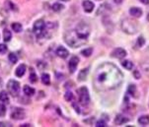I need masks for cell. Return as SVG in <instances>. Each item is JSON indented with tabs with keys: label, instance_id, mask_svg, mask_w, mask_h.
<instances>
[{
	"label": "cell",
	"instance_id": "ee69618b",
	"mask_svg": "<svg viewBox=\"0 0 149 127\" xmlns=\"http://www.w3.org/2000/svg\"><path fill=\"white\" fill-rule=\"evenodd\" d=\"M148 20H149V14H148Z\"/></svg>",
	"mask_w": 149,
	"mask_h": 127
},
{
	"label": "cell",
	"instance_id": "52a82bcc",
	"mask_svg": "<svg viewBox=\"0 0 149 127\" xmlns=\"http://www.w3.org/2000/svg\"><path fill=\"white\" fill-rule=\"evenodd\" d=\"M7 89L11 96H17L20 93V83L16 80H10L7 83Z\"/></svg>",
	"mask_w": 149,
	"mask_h": 127
},
{
	"label": "cell",
	"instance_id": "f35d334b",
	"mask_svg": "<svg viewBox=\"0 0 149 127\" xmlns=\"http://www.w3.org/2000/svg\"><path fill=\"white\" fill-rule=\"evenodd\" d=\"M139 2H141L142 4H145V5H147L149 4V0H138Z\"/></svg>",
	"mask_w": 149,
	"mask_h": 127
},
{
	"label": "cell",
	"instance_id": "d6986e66",
	"mask_svg": "<svg viewBox=\"0 0 149 127\" xmlns=\"http://www.w3.org/2000/svg\"><path fill=\"white\" fill-rule=\"evenodd\" d=\"M138 123L140 125H147L149 124V115H141L139 118H138Z\"/></svg>",
	"mask_w": 149,
	"mask_h": 127
},
{
	"label": "cell",
	"instance_id": "8992f818",
	"mask_svg": "<svg viewBox=\"0 0 149 127\" xmlns=\"http://www.w3.org/2000/svg\"><path fill=\"white\" fill-rule=\"evenodd\" d=\"M78 96H79V103L82 105H87L90 103V96L89 91L86 87H81L78 90Z\"/></svg>",
	"mask_w": 149,
	"mask_h": 127
},
{
	"label": "cell",
	"instance_id": "ba28073f",
	"mask_svg": "<svg viewBox=\"0 0 149 127\" xmlns=\"http://www.w3.org/2000/svg\"><path fill=\"white\" fill-rule=\"evenodd\" d=\"M26 117V112L23 108H14L11 111V118L14 120H22Z\"/></svg>",
	"mask_w": 149,
	"mask_h": 127
},
{
	"label": "cell",
	"instance_id": "74e56055",
	"mask_svg": "<svg viewBox=\"0 0 149 127\" xmlns=\"http://www.w3.org/2000/svg\"><path fill=\"white\" fill-rule=\"evenodd\" d=\"M2 126H3V127H5V126H7V127H11L12 125H11V124H10V123H8V122H0V127H2Z\"/></svg>",
	"mask_w": 149,
	"mask_h": 127
},
{
	"label": "cell",
	"instance_id": "836d02e7",
	"mask_svg": "<svg viewBox=\"0 0 149 127\" xmlns=\"http://www.w3.org/2000/svg\"><path fill=\"white\" fill-rule=\"evenodd\" d=\"M7 50H8V48L5 44H0V53L1 54H4V53L7 52Z\"/></svg>",
	"mask_w": 149,
	"mask_h": 127
},
{
	"label": "cell",
	"instance_id": "8d00e7d4",
	"mask_svg": "<svg viewBox=\"0 0 149 127\" xmlns=\"http://www.w3.org/2000/svg\"><path fill=\"white\" fill-rule=\"evenodd\" d=\"M133 75H134V77L136 79H140V72L138 70H135L134 72H133Z\"/></svg>",
	"mask_w": 149,
	"mask_h": 127
},
{
	"label": "cell",
	"instance_id": "4dcf8cb0",
	"mask_svg": "<svg viewBox=\"0 0 149 127\" xmlns=\"http://www.w3.org/2000/svg\"><path fill=\"white\" fill-rule=\"evenodd\" d=\"M73 94L71 93V92H66L65 93V95H64V99L66 100L67 101H71L72 100H73Z\"/></svg>",
	"mask_w": 149,
	"mask_h": 127
},
{
	"label": "cell",
	"instance_id": "9c48e42d",
	"mask_svg": "<svg viewBox=\"0 0 149 127\" xmlns=\"http://www.w3.org/2000/svg\"><path fill=\"white\" fill-rule=\"evenodd\" d=\"M111 56L115 57V58H118V59H123V58H125L127 56V51L122 47H117L112 51Z\"/></svg>",
	"mask_w": 149,
	"mask_h": 127
},
{
	"label": "cell",
	"instance_id": "7bdbcfd3",
	"mask_svg": "<svg viewBox=\"0 0 149 127\" xmlns=\"http://www.w3.org/2000/svg\"><path fill=\"white\" fill-rule=\"evenodd\" d=\"M61 1H65V2H67V1H69V0H61Z\"/></svg>",
	"mask_w": 149,
	"mask_h": 127
},
{
	"label": "cell",
	"instance_id": "603a6c76",
	"mask_svg": "<svg viewBox=\"0 0 149 127\" xmlns=\"http://www.w3.org/2000/svg\"><path fill=\"white\" fill-rule=\"evenodd\" d=\"M12 30L16 33H21L23 31V27L20 23H13L12 24Z\"/></svg>",
	"mask_w": 149,
	"mask_h": 127
},
{
	"label": "cell",
	"instance_id": "f1b7e54d",
	"mask_svg": "<svg viewBox=\"0 0 149 127\" xmlns=\"http://www.w3.org/2000/svg\"><path fill=\"white\" fill-rule=\"evenodd\" d=\"M136 92V87L135 85H133V84H131V85L128 86V89H127V93L130 94V96H134V94Z\"/></svg>",
	"mask_w": 149,
	"mask_h": 127
},
{
	"label": "cell",
	"instance_id": "b9f144b4",
	"mask_svg": "<svg viewBox=\"0 0 149 127\" xmlns=\"http://www.w3.org/2000/svg\"><path fill=\"white\" fill-rule=\"evenodd\" d=\"M22 127H25V126H28V127H29L30 126V124H23V125H21Z\"/></svg>",
	"mask_w": 149,
	"mask_h": 127
},
{
	"label": "cell",
	"instance_id": "e0dca14e",
	"mask_svg": "<svg viewBox=\"0 0 149 127\" xmlns=\"http://www.w3.org/2000/svg\"><path fill=\"white\" fill-rule=\"evenodd\" d=\"M23 91H24V94L26 95L27 96H32L35 95V93H36V91H35L34 88L30 87V86H24V88H23Z\"/></svg>",
	"mask_w": 149,
	"mask_h": 127
},
{
	"label": "cell",
	"instance_id": "277c9868",
	"mask_svg": "<svg viewBox=\"0 0 149 127\" xmlns=\"http://www.w3.org/2000/svg\"><path fill=\"white\" fill-rule=\"evenodd\" d=\"M45 29H47V26H45V23L44 20L40 19V20H37V21L34 23L33 32H34V34L36 35V37L38 39H41V37H45V35H47Z\"/></svg>",
	"mask_w": 149,
	"mask_h": 127
},
{
	"label": "cell",
	"instance_id": "f6af8a7d",
	"mask_svg": "<svg viewBox=\"0 0 149 127\" xmlns=\"http://www.w3.org/2000/svg\"><path fill=\"white\" fill-rule=\"evenodd\" d=\"M0 83H1V79H0Z\"/></svg>",
	"mask_w": 149,
	"mask_h": 127
},
{
	"label": "cell",
	"instance_id": "83f0119b",
	"mask_svg": "<svg viewBox=\"0 0 149 127\" xmlns=\"http://www.w3.org/2000/svg\"><path fill=\"white\" fill-rule=\"evenodd\" d=\"M92 52H93V48L92 47H88V48H86V49L82 50L81 54L84 55V56H86V57H88V56H90V55L92 54Z\"/></svg>",
	"mask_w": 149,
	"mask_h": 127
},
{
	"label": "cell",
	"instance_id": "3957f363",
	"mask_svg": "<svg viewBox=\"0 0 149 127\" xmlns=\"http://www.w3.org/2000/svg\"><path fill=\"white\" fill-rule=\"evenodd\" d=\"M122 30L127 35H134L139 29V25L136 20L131 18H125L122 21Z\"/></svg>",
	"mask_w": 149,
	"mask_h": 127
},
{
	"label": "cell",
	"instance_id": "ac0fdd59",
	"mask_svg": "<svg viewBox=\"0 0 149 127\" xmlns=\"http://www.w3.org/2000/svg\"><path fill=\"white\" fill-rule=\"evenodd\" d=\"M5 7H6L7 10H11V11H18V7H17L12 1H10V0H6V1H5Z\"/></svg>",
	"mask_w": 149,
	"mask_h": 127
},
{
	"label": "cell",
	"instance_id": "7a4b0ae2",
	"mask_svg": "<svg viewBox=\"0 0 149 127\" xmlns=\"http://www.w3.org/2000/svg\"><path fill=\"white\" fill-rule=\"evenodd\" d=\"M64 40H65V42L71 47H79L87 42V40L81 39V37L76 34L75 30H69V31H67L65 33Z\"/></svg>",
	"mask_w": 149,
	"mask_h": 127
},
{
	"label": "cell",
	"instance_id": "d590c367",
	"mask_svg": "<svg viewBox=\"0 0 149 127\" xmlns=\"http://www.w3.org/2000/svg\"><path fill=\"white\" fill-rule=\"evenodd\" d=\"M45 67H47V64H45V62H42V61H39V62H38V68H39V69L44 70Z\"/></svg>",
	"mask_w": 149,
	"mask_h": 127
},
{
	"label": "cell",
	"instance_id": "4fadbf2b",
	"mask_svg": "<svg viewBox=\"0 0 149 127\" xmlns=\"http://www.w3.org/2000/svg\"><path fill=\"white\" fill-rule=\"evenodd\" d=\"M26 65L25 64H20L18 67H17V69L16 71H15V75L17 76V77H19V78H21L24 76V74L26 73Z\"/></svg>",
	"mask_w": 149,
	"mask_h": 127
},
{
	"label": "cell",
	"instance_id": "ffe728a7",
	"mask_svg": "<svg viewBox=\"0 0 149 127\" xmlns=\"http://www.w3.org/2000/svg\"><path fill=\"white\" fill-rule=\"evenodd\" d=\"M11 39H12V33H11V31L5 29L4 32H3V40H4V42H10Z\"/></svg>",
	"mask_w": 149,
	"mask_h": 127
},
{
	"label": "cell",
	"instance_id": "7c38bea8",
	"mask_svg": "<svg viewBox=\"0 0 149 127\" xmlns=\"http://www.w3.org/2000/svg\"><path fill=\"white\" fill-rule=\"evenodd\" d=\"M56 55L60 58H66L68 56V54H69V52H68V50L65 48L64 46H62V45H59L58 47L56 48Z\"/></svg>",
	"mask_w": 149,
	"mask_h": 127
},
{
	"label": "cell",
	"instance_id": "44dd1931",
	"mask_svg": "<svg viewBox=\"0 0 149 127\" xmlns=\"http://www.w3.org/2000/svg\"><path fill=\"white\" fill-rule=\"evenodd\" d=\"M0 101L2 103H9V96L5 91H2L0 92Z\"/></svg>",
	"mask_w": 149,
	"mask_h": 127
},
{
	"label": "cell",
	"instance_id": "e575fe53",
	"mask_svg": "<svg viewBox=\"0 0 149 127\" xmlns=\"http://www.w3.org/2000/svg\"><path fill=\"white\" fill-rule=\"evenodd\" d=\"M144 42H145V40H144V39H143L142 37H138V40H137V46L138 47H141L143 44H144Z\"/></svg>",
	"mask_w": 149,
	"mask_h": 127
},
{
	"label": "cell",
	"instance_id": "4316f807",
	"mask_svg": "<svg viewBox=\"0 0 149 127\" xmlns=\"http://www.w3.org/2000/svg\"><path fill=\"white\" fill-rule=\"evenodd\" d=\"M52 8L55 12H59V11H61V10L64 8V6L62 4H60V3H54V5H52Z\"/></svg>",
	"mask_w": 149,
	"mask_h": 127
},
{
	"label": "cell",
	"instance_id": "30bf717a",
	"mask_svg": "<svg viewBox=\"0 0 149 127\" xmlns=\"http://www.w3.org/2000/svg\"><path fill=\"white\" fill-rule=\"evenodd\" d=\"M78 63H79V58L77 56H72L70 58L69 62H68V67H69V71L70 73H74L75 70H76Z\"/></svg>",
	"mask_w": 149,
	"mask_h": 127
},
{
	"label": "cell",
	"instance_id": "d4e9b609",
	"mask_svg": "<svg viewBox=\"0 0 149 127\" xmlns=\"http://www.w3.org/2000/svg\"><path fill=\"white\" fill-rule=\"evenodd\" d=\"M8 59H9V61L11 62V63H13V64H15L17 61H18V56H17L15 53L13 52H10L9 54H8Z\"/></svg>",
	"mask_w": 149,
	"mask_h": 127
},
{
	"label": "cell",
	"instance_id": "5bb4252c",
	"mask_svg": "<svg viewBox=\"0 0 149 127\" xmlns=\"http://www.w3.org/2000/svg\"><path fill=\"white\" fill-rule=\"evenodd\" d=\"M127 121H128V118L125 117L123 114H118L115 118V123L117 124V125H122L123 123H127Z\"/></svg>",
	"mask_w": 149,
	"mask_h": 127
},
{
	"label": "cell",
	"instance_id": "5b68a950",
	"mask_svg": "<svg viewBox=\"0 0 149 127\" xmlns=\"http://www.w3.org/2000/svg\"><path fill=\"white\" fill-rule=\"evenodd\" d=\"M75 32L81 39L87 40L90 35V27L85 22H80L75 28Z\"/></svg>",
	"mask_w": 149,
	"mask_h": 127
},
{
	"label": "cell",
	"instance_id": "ab89813d",
	"mask_svg": "<svg viewBox=\"0 0 149 127\" xmlns=\"http://www.w3.org/2000/svg\"><path fill=\"white\" fill-rule=\"evenodd\" d=\"M73 106H74V108H76V111H77L78 113H79V112H80V110H79V108H78V106H77V105H75V103H73Z\"/></svg>",
	"mask_w": 149,
	"mask_h": 127
},
{
	"label": "cell",
	"instance_id": "8fae6325",
	"mask_svg": "<svg viewBox=\"0 0 149 127\" xmlns=\"http://www.w3.org/2000/svg\"><path fill=\"white\" fill-rule=\"evenodd\" d=\"M82 6L86 13H91V12L94 10L95 5L92 1H90V0H84V1L82 2Z\"/></svg>",
	"mask_w": 149,
	"mask_h": 127
},
{
	"label": "cell",
	"instance_id": "d6a6232c",
	"mask_svg": "<svg viewBox=\"0 0 149 127\" xmlns=\"http://www.w3.org/2000/svg\"><path fill=\"white\" fill-rule=\"evenodd\" d=\"M96 126L97 127H105V126H107V122H106L105 120H103V119H101V120H99L97 123H96Z\"/></svg>",
	"mask_w": 149,
	"mask_h": 127
},
{
	"label": "cell",
	"instance_id": "f546056e",
	"mask_svg": "<svg viewBox=\"0 0 149 127\" xmlns=\"http://www.w3.org/2000/svg\"><path fill=\"white\" fill-rule=\"evenodd\" d=\"M6 114V106H5L3 103H0V116L3 117Z\"/></svg>",
	"mask_w": 149,
	"mask_h": 127
},
{
	"label": "cell",
	"instance_id": "7402d4cb",
	"mask_svg": "<svg viewBox=\"0 0 149 127\" xmlns=\"http://www.w3.org/2000/svg\"><path fill=\"white\" fill-rule=\"evenodd\" d=\"M87 74H88V69H87V68L81 70V71H80V73H79V75H78V80H79V81H85L86 78H87Z\"/></svg>",
	"mask_w": 149,
	"mask_h": 127
},
{
	"label": "cell",
	"instance_id": "6da1fadb",
	"mask_svg": "<svg viewBox=\"0 0 149 127\" xmlns=\"http://www.w3.org/2000/svg\"><path fill=\"white\" fill-rule=\"evenodd\" d=\"M123 75L120 70L113 63L105 62L97 68L94 75V87L97 91L116 90L120 86Z\"/></svg>",
	"mask_w": 149,
	"mask_h": 127
},
{
	"label": "cell",
	"instance_id": "484cf974",
	"mask_svg": "<svg viewBox=\"0 0 149 127\" xmlns=\"http://www.w3.org/2000/svg\"><path fill=\"white\" fill-rule=\"evenodd\" d=\"M42 82L45 84V85H49L50 83V77L49 74L45 73V74L42 75Z\"/></svg>",
	"mask_w": 149,
	"mask_h": 127
},
{
	"label": "cell",
	"instance_id": "1f68e13d",
	"mask_svg": "<svg viewBox=\"0 0 149 127\" xmlns=\"http://www.w3.org/2000/svg\"><path fill=\"white\" fill-rule=\"evenodd\" d=\"M30 81H31L32 83H36L38 81V77L35 72H31V74H30Z\"/></svg>",
	"mask_w": 149,
	"mask_h": 127
},
{
	"label": "cell",
	"instance_id": "9a60e30c",
	"mask_svg": "<svg viewBox=\"0 0 149 127\" xmlns=\"http://www.w3.org/2000/svg\"><path fill=\"white\" fill-rule=\"evenodd\" d=\"M130 14L132 17L139 18L141 15H142V10L140 8H138V7H131L130 9Z\"/></svg>",
	"mask_w": 149,
	"mask_h": 127
},
{
	"label": "cell",
	"instance_id": "cb8c5ba5",
	"mask_svg": "<svg viewBox=\"0 0 149 127\" xmlns=\"http://www.w3.org/2000/svg\"><path fill=\"white\" fill-rule=\"evenodd\" d=\"M122 65L125 68V69H127V70L132 69V67H133V63L131 62V61H130V60H123V61H122Z\"/></svg>",
	"mask_w": 149,
	"mask_h": 127
},
{
	"label": "cell",
	"instance_id": "2e32d148",
	"mask_svg": "<svg viewBox=\"0 0 149 127\" xmlns=\"http://www.w3.org/2000/svg\"><path fill=\"white\" fill-rule=\"evenodd\" d=\"M140 66H141V69L144 72V74L147 76V77H149V58L143 60V61L141 62Z\"/></svg>",
	"mask_w": 149,
	"mask_h": 127
},
{
	"label": "cell",
	"instance_id": "60d3db41",
	"mask_svg": "<svg viewBox=\"0 0 149 127\" xmlns=\"http://www.w3.org/2000/svg\"><path fill=\"white\" fill-rule=\"evenodd\" d=\"M113 1H115V3H117V4H120V3H123V0H113Z\"/></svg>",
	"mask_w": 149,
	"mask_h": 127
}]
</instances>
